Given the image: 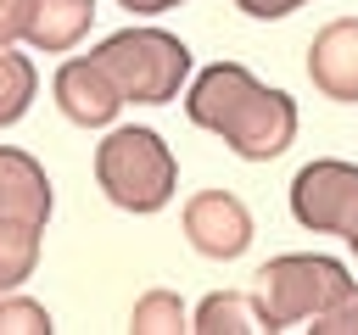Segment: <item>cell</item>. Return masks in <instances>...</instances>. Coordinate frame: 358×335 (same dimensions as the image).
<instances>
[{
    "instance_id": "18",
    "label": "cell",
    "mask_w": 358,
    "mask_h": 335,
    "mask_svg": "<svg viewBox=\"0 0 358 335\" xmlns=\"http://www.w3.org/2000/svg\"><path fill=\"white\" fill-rule=\"evenodd\" d=\"M246 17H257V22H274V17H291V11H302L308 0H235Z\"/></svg>"
},
{
    "instance_id": "15",
    "label": "cell",
    "mask_w": 358,
    "mask_h": 335,
    "mask_svg": "<svg viewBox=\"0 0 358 335\" xmlns=\"http://www.w3.org/2000/svg\"><path fill=\"white\" fill-rule=\"evenodd\" d=\"M50 313L45 302L34 296H17V290H0V335H50Z\"/></svg>"
},
{
    "instance_id": "11",
    "label": "cell",
    "mask_w": 358,
    "mask_h": 335,
    "mask_svg": "<svg viewBox=\"0 0 358 335\" xmlns=\"http://www.w3.org/2000/svg\"><path fill=\"white\" fill-rule=\"evenodd\" d=\"M95 22V0H34V17H28V45L39 56H62L73 50Z\"/></svg>"
},
{
    "instance_id": "1",
    "label": "cell",
    "mask_w": 358,
    "mask_h": 335,
    "mask_svg": "<svg viewBox=\"0 0 358 335\" xmlns=\"http://www.w3.org/2000/svg\"><path fill=\"white\" fill-rule=\"evenodd\" d=\"M185 117L196 128H213L241 162H274L296 140V100L257 84L241 61H213L207 73H196Z\"/></svg>"
},
{
    "instance_id": "9",
    "label": "cell",
    "mask_w": 358,
    "mask_h": 335,
    "mask_svg": "<svg viewBox=\"0 0 358 335\" xmlns=\"http://www.w3.org/2000/svg\"><path fill=\"white\" fill-rule=\"evenodd\" d=\"M0 218L34 223V229L50 223V179H45V168H39L28 151H17V145H0Z\"/></svg>"
},
{
    "instance_id": "6",
    "label": "cell",
    "mask_w": 358,
    "mask_h": 335,
    "mask_svg": "<svg viewBox=\"0 0 358 335\" xmlns=\"http://www.w3.org/2000/svg\"><path fill=\"white\" fill-rule=\"evenodd\" d=\"M179 223H185L190 251H201V257H213V262H235V257L252 246V212H246V201L229 195V190H196V195L185 201Z\"/></svg>"
},
{
    "instance_id": "19",
    "label": "cell",
    "mask_w": 358,
    "mask_h": 335,
    "mask_svg": "<svg viewBox=\"0 0 358 335\" xmlns=\"http://www.w3.org/2000/svg\"><path fill=\"white\" fill-rule=\"evenodd\" d=\"M123 11H134V17H157V11H173L179 0H117Z\"/></svg>"
},
{
    "instance_id": "5",
    "label": "cell",
    "mask_w": 358,
    "mask_h": 335,
    "mask_svg": "<svg viewBox=\"0 0 358 335\" xmlns=\"http://www.w3.org/2000/svg\"><path fill=\"white\" fill-rule=\"evenodd\" d=\"M291 218L313 234H347L358 218V168L352 162H308L291 179Z\"/></svg>"
},
{
    "instance_id": "17",
    "label": "cell",
    "mask_w": 358,
    "mask_h": 335,
    "mask_svg": "<svg viewBox=\"0 0 358 335\" xmlns=\"http://www.w3.org/2000/svg\"><path fill=\"white\" fill-rule=\"evenodd\" d=\"M28 17H34V0H0V50L28 34Z\"/></svg>"
},
{
    "instance_id": "3",
    "label": "cell",
    "mask_w": 358,
    "mask_h": 335,
    "mask_svg": "<svg viewBox=\"0 0 358 335\" xmlns=\"http://www.w3.org/2000/svg\"><path fill=\"white\" fill-rule=\"evenodd\" d=\"M95 61L112 73L117 95L134 106L179 100V84L190 78V45L168 28H117L95 45Z\"/></svg>"
},
{
    "instance_id": "8",
    "label": "cell",
    "mask_w": 358,
    "mask_h": 335,
    "mask_svg": "<svg viewBox=\"0 0 358 335\" xmlns=\"http://www.w3.org/2000/svg\"><path fill=\"white\" fill-rule=\"evenodd\" d=\"M308 78L324 100H358V17H336L308 45Z\"/></svg>"
},
{
    "instance_id": "14",
    "label": "cell",
    "mask_w": 358,
    "mask_h": 335,
    "mask_svg": "<svg viewBox=\"0 0 358 335\" xmlns=\"http://www.w3.org/2000/svg\"><path fill=\"white\" fill-rule=\"evenodd\" d=\"M129 329L134 335H179V329H190V307L173 290H145L129 313Z\"/></svg>"
},
{
    "instance_id": "4",
    "label": "cell",
    "mask_w": 358,
    "mask_h": 335,
    "mask_svg": "<svg viewBox=\"0 0 358 335\" xmlns=\"http://www.w3.org/2000/svg\"><path fill=\"white\" fill-rule=\"evenodd\" d=\"M352 290L347 268L336 257H319V251H285V257H268L257 268V296L263 307L274 313V324H308L319 318L324 307H336L341 296Z\"/></svg>"
},
{
    "instance_id": "7",
    "label": "cell",
    "mask_w": 358,
    "mask_h": 335,
    "mask_svg": "<svg viewBox=\"0 0 358 335\" xmlns=\"http://www.w3.org/2000/svg\"><path fill=\"white\" fill-rule=\"evenodd\" d=\"M50 95H56L62 117L78 123V128H106V123L129 106V100L117 95L112 73H106L95 56H73V61H62L56 78H50Z\"/></svg>"
},
{
    "instance_id": "2",
    "label": "cell",
    "mask_w": 358,
    "mask_h": 335,
    "mask_svg": "<svg viewBox=\"0 0 358 335\" xmlns=\"http://www.w3.org/2000/svg\"><path fill=\"white\" fill-rule=\"evenodd\" d=\"M95 184L112 207L123 212H162L179 190V162L173 151L162 145L157 128H112L101 145H95Z\"/></svg>"
},
{
    "instance_id": "13",
    "label": "cell",
    "mask_w": 358,
    "mask_h": 335,
    "mask_svg": "<svg viewBox=\"0 0 358 335\" xmlns=\"http://www.w3.org/2000/svg\"><path fill=\"white\" fill-rule=\"evenodd\" d=\"M39 262V229L0 218V290H17Z\"/></svg>"
},
{
    "instance_id": "12",
    "label": "cell",
    "mask_w": 358,
    "mask_h": 335,
    "mask_svg": "<svg viewBox=\"0 0 358 335\" xmlns=\"http://www.w3.org/2000/svg\"><path fill=\"white\" fill-rule=\"evenodd\" d=\"M34 95H39V73H34V61L17 56V50L6 45V50H0V128L22 123V112L34 106Z\"/></svg>"
},
{
    "instance_id": "16",
    "label": "cell",
    "mask_w": 358,
    "mask_h": 335,
    "mask_svg": "<svg viewBox=\"0 0 358 335\" xmlns=\"http://www.w3.org/2000/svg\"><path fill=\"white\" fill-rule=\"evenodd\" d=\"M308 335H358V285L336 307H324L319 318H308Z\"/></svg>"
},
{
    "instance_id": "20",
    "label": "cell",
    "mask_w": 358,
    "mask_h": 335,
    "mask_svg": "<svg viewBox=\"0 0 358 335\" xmlns=\"http://www.w3.org/2000/svg\"><path fill=\"white\" fill-rule=\"evenodd\" d=\"M341 240H347V246H352V257H358V218H352V229H347Z\"/></svg>"
},
{
    "instance_id": "10",
    "label": "cell",
    "mask_w": 358,
    "mask_h": 335,
    "mask_svg": "<svg viewBox=\"0 0 358 335\" xmlns=\"http://www.w3.org/2000/svg\"><path fill=\"white\" fill-rule=\"evenodd\" d=\"M196 335H274V313L263 307L257 290H213L196 313H190Z\"/></svg>"
}]
</instances>
